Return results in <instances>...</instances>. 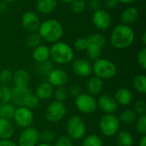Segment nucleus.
Masks as SVG:
<instances>
[{"label": "nucleus", "instance_id": "2f4dec72", "mask_svg": "<svg viewBox=\"0 0 146 146\" xmlns=\"http://www.w3.org/2000/svg\"><path fill=\"white\" fill-rule=\"evenodd\" d=\"M38 139L44 144L50 145L52 142L55 141L56 135L52 131L45 129V130H42L40 133H38Z\"/></svg>", "mask_w": 146, "mask_h": 146}, {"label": "nucleus", "instance_id": "5fc2aeb1", "mask_svg": "<svg viewBox=\"0 0 146 146\" xmlns=\"http://www.w3.org/2000/svg\"><path fill=\"white\" fill-rule=\"evenodd\" d=\"M36 146H51L49 144H44V143H40V144H38Z\"/></svg>", "mask_w": 146, "mask_h": 146}, {"label": "nucleus", "instance_id": "c9c22d12", "mask_svg": "<svg viewBox=\"0 0 146 146\" xmlns=\"http://www.w3.org/2000/svg\"><path fill=\"white\" fill-rule=\"evenodd\" d=\"M42 38L40 37V35L38 33H37L36 32L35 33H30L27 39H26V44L28 47L30 48H36L37 46L40 45V42H41Z\"/></svg>", "mask_w": 146, "mask_h": 146}, {"label": "nucleus", "instance_id": "c03bdc74", "mask_svg": "<svg viewBox=\"0 0 146 146\" xmlns=\"http://www.w3.org/2000/svg\"><path fill=\"white\" fill-rule=\"evenodd\" d=\"M74 47L78 50H86L87 47V40L85 38H79L74 41Z\"/></svg>", "mask_w": 146, "mask_h": 146}, {"label": "nucleus", "instance_id": "ea45409f", "mask_svg": "<svg viewBox=\"0 0 146 146\" xmlns=\"http://www.w3.org/2000/svg\"><path fill=\"white\" fill-rule=\"evenodd\" d=\"M39 104V99L38 98V97L35 94H30L29 97L27 98L26 103H25V107L28 108L29 110H33L35 109L36 107H38Z\"/></svg>", "mask_w": 146, "mask_h": 146}, {"label": "nucleus", "instance_id": "20e7f679", "mask_svg": "<svg viewBox=\"0 0 146 146\" xmlns=\"http://www.w3.org/2000/svg\"><path fill=\"white\" fill-rule=\"evenodd\" d=\"M116 71L117 68L115 63L108 59L98 58L94 61L92 65V72L95 76L101 80L112 79L116 74Z\"/></svg>", "mask_w": 146, "mask_h": 146}, {"label": "nucleus", "instance_id": "f8f14e48", "mask_svg": "<svg viewBox=\"0 0 146 146\" xmlns=\"http://www.w3.org/2000/svg\"><path fill=\"white\" fill-rule=\"evenodd\" d=\"M97 105L105 114H115L118 109L115 98L109 94L101 95L97 100Z\"/></svg>", "mask_w": 146, "mask_h": 146}, {"label": "nucleus", "instance_id": "6e6d98bb", "mask_svg": "<svg viewBox=\"0 0 146 146\" xmlns=\"http://www.w3.org/2000/svg\"><path fill=\"white\" fill-rule=\"evenodd\" d=\"M62 2H64V3H71L73 0H61Z\"/></svg>", "mask_w": 146, "mask_h": 146}, {"label": "nucleus", "instance_id": "7ed1b4c3", "mask_svg": "<svg viewBox=\"0 0 146 146\" xmlns=\"http://www.w3.org/2000/svg\"><path fill=\"white\" fill-rule=\"evenodd\" d=\"M50 57L58 64H68L74 58V51L68 44L56 42L50 49Z\"/></svg>", "mask_w": 146, "mask_h": 146}, {"label": "nucleus", "instance_id": "4c0bfd02", "mask_svg": "<svg viewBox=\"0 0 146 146\" xmlns=\"http://www.w3.org/2000/svg\"><path fill=\"white\" fill-rule=\"evenodd\" d=\"M13 80V73L9 69H3L0 72V84L8 86L12 82Z\"/></svg>", "mask_w": 146, "mask_h": 146}, {"label": "nucleus", "instance_id": "0eeeda50", "mask_svg": "<svg viewBox=\"0 0 146 146\" xmlns=\"http://www.w3.org/2000/svg\"><path fill=\"white\" fill-rule=\"evenodd\" d=\"M67 114V107L62 102L53 101L46 108L45 118L48 121L56 123L61 121Z\"/></svg>", "mask_w": 146, "mask_h": 146}, {"label": "nucleus", "instance_id": "c85d7f7f", "mask_svg": "<svg viewBox=\"0 0 146 146\" xmlns=\"http://www.w3.org/2000/svg\"><path fill=\"white\" fill-rule=\"evenodd\" d=\"M133 85L134 89L140 94L146 93V76L145 74H138L134 77Z\"/></svg>", "mask_w": 146, "mask_h": 146}, {"label": "nucleus", "instance_id": "6ab92c4d", "mask_svg": "<svg viewBox=\"0 0 146 146\" xmlns=\"http://www.w3.org/2000/svg\"><path fill=\"white\" fill-rule=\"evenodd\" d=\"M104 87V82L103 80L97 76H92L89 79L87 85H86V89L88 92V94L92 96H96L101 93L102 90Z\"/></svg>", "mask_w": 146, "mask_h": 146}, {"label": "nucleus", "instance_id": "1a4fd4ad", "mask_svg": "<svg viewBox=\"0 0 146 146\" xmlns=\"http://www.w3.org/2000/svg\"><path fill=\"white\" fill-rule=\"evenodd\" d=\"M33 119L34 116L32 110H29L25 106L17 107L13 117V121L15 125L22 129L31 127L33 122Z\"/></svg>", "mask_w": 146, "mask_h": 146}, {"label": "nucleus", "instance_id": "3c124183", "mask_svg": "<svg viewBox=\"0 0 146 146\" xmlns=\"http://www.w3.org/2000/svg\"><path fill=\"white\" fill-rule=\"evenodd\" d=\"M139 146H146V135L142 136V138L139 140Z\"/></svg>", "mask_w": 146, "mask_h": 146}, {"label": "nucleus", "instance_id": "cd10ccee", "mask_svg": "<svg viewBox=\"0 0 146 146\" xmlns=\"http://www.w3.org/2000/svg\"><path fill=\"white\" fill-rule=\"evenodd\" d=\"M120 121L125 123V124H133L136 121L138 118V115L135 113L133 110H123L120 116L118 117Z\"/></svg>", "mask_w": 146, "mask_h": 146}, {"label": "nucleus", "instance_id": "39448f33", "mask_svg": "<svg viewBox=\"0 0 146 146\" xmlns=\"http://www.w3.org/2000/svg\"><path fill=\"white\" fill-rule=\"evenodd\" d=\"M99 130L105 137H113L119 132L121 121L115 114H105L99 121Z\"/></svg>", "mask_w": 146, "mask_h": 146}, {"label": "nucleus", "instance_id": "37998d69", "mask_svg": "<svg viewBox=\"0 0 146 146\" xmlns=\"http://www.w3.org/2000/svg\"><path fill=\"white\" fill-rule=\"evenodd\" d=\"M137 61L139 65L143 68L145 69L146 68V48H143L137 56Z\"/></svg>", "mask_w": 146, "mask_h": 146}, {"label": "nucleus", "instance_id": "a878e982", "mask_svg": "<svg viewBox=\"0 0 146 146\" xmlns=\"http://www.w3.org/2000/svg\"><path fill=\"white\" fill-rule=\"evenodd\" d=\"M53 69H54V65L52 62L49 60L43 62H38L35 67V72L42 77H47Z\"/></svg>", "mask_w": 146, "mask_h": 146}, {"label": "nucleus", "instance_id": "79ce46f5", "mask_svg": "<svg viewBox=\"0 0 146 146\" xmlns=\"http://www.w3.org/2000/svg\"><path fill=\"white\" fill-rule=\"evenodd\" d=\"M137 115H145L146 113V104L143 100H138L134 104V110Z\"/></svg>", "mask_w": 146, "mask_h": 146}, {"label": "nucleus", "instance_id": "f3484780", "mask_svg": "<svg viewBox=\"0 0 146 146\" xmlns=\"http://www.w3.org/2000/svg\"><path fill=\"white\" fill-rule=\"evenodd\" d=\"M114 98L118 105L127 106L132 103L133 94L129 89H127L126 87H121V88L117 89Z\"/></svg>", "mask_w": 146, "mask_h": 146}, {"label": "nucleus", "instance_id": "bf43d9fd", "mask_svg": "<svg viewBox=\"0 0 146 146\" xmlns=\"http://www.w3.org/2000/svg\"><path fill=\"white\" fill-rule=\"evenodd\" d=\"M84 1H86V0H84Z\"/></svg>", "mask_w": 146, "mask_h": 146}, {"label": "nucleus", "instance_id": "13d9d810", "mask_svg": "<svg viewBox=\"0 0 146 146\" xmlns=\"http://www.w3.org/2000/svg\"><path fill=\"white\" fill-rule=\"evenodd\" d=\"M1 106H2V104H0V112H1Z\"/></svg>", "mask_w": 146, "mask_h": 146}, {"label": "nucleus", "instance_id": "09e8293b", "mask_svg": "<svg viewBox=\"0 0 146 146\" xmlns=\"http://www.w3.org/2000/svg\"><path fill=\"white\" fill-rule=\"evenodd\" d=\"M0 146H18L17 144L15 142L11 141L10 139H4V140H0Z\"/></svg>", "mask_w": 146, "mask_h": 146}, {"label": "nucleus", "instance_id": "8fccbe9b", "mask_svg": "<svg viewBox=\"0 0 146 146\" xmlns=\"http://www.w3.org/2000/svg\"><path fill=\"white\" fill-rule=\"evenodd\" d=\"M6 9H7L6 3L3 1L0 2V13H3L4 11H6Z\"/></svg>", "mask_w": 146, "mask_h": 146}, {"label": "nucleus", "instance_id": "ddd939ff", "mask_svg": "<svg viewBox=\"0 0 146 146\" xmlns=\"http://www.w3.org/2000/svg\"><path fill=\"white\" fill-rule=\"evenodd\" d=\"M111 16L104 9H98L94 11L92 15V22L99 30H107L111 26Z\"/></svg>", "mask_w": 146, "mask_h": 146}, {"label": "nucleus", "instance_id": "864d4df0", "mask_svg": "<svg viewBox=\"0 0 146 146\" xmlns=\"http://www.w3.org/2000/svg\"><path fill=\"white\" fill-rule=\"evenodd\" d=\"M142 42H143V44H146V33L145 32H144V33H143V36H142Z\"/></svg>", "mask_w": 146, "mask_h": 146}, {"label": "nucleus", "instance_id": "7c9ffc66", "mask_svg": "<svg viewBox=\"0 0 146 146\" xmlns=\"http://www.w3.org/2000/svg\"><path fill=\"white\" fill-rule=\"evenodd\" d=\"M81 146H103V142L98 135L90 134L84 138Z\"/></svg>", "mask_w": 146, "mask_h": 146}, {"label": "nucleus", "instance_id": "f257e3e1", "mask_svg": "<svg viewBox=\"0 0 146 146\" xmlns=\"http://www.w3.org/2000/svg\"><path fill=\"white\" fill-rule=\"evenodd\" d=\"M134 32L128 26L120 24L115 27L110 36L111 45L117 50H123L128 48L134 40Z\"/></svg>", "mask_w": 146, "mask_h": 146}, {"label": "nucleus", "instance_id": "2eb2a0df", "mask_svg": "<svg viewBox=\"0 0 146 146\" xmlns=\"http://www.w3.org/2000/svg\"><path fill=\"white\" fill-rule=\"evenodd\" d=\"M74 73L82 78H86L91 75L92 73V65L91 62L84 58H78L74 61L72 64Z\"/></svg>", "mask_w": 146, "mask_h": 146}, {"label": "nucleus", "instance_id": "de8ad7c7", "mask_svg": "<svg viewBox=\"0 0 146 146\" xmlns=\"http://www.w3.org/2000/svg\"><path fill=\"white\" fill-rule=\"evenodd\" d=\"M118 0H105L104 4L107 8L109 9H114L117 6L118 4Z\"/></svg>", "mask_w": 146, "mask_h": 146}, {"label": "nucleus", "instance_id": "412c9836", "mask_svg": "<svg viewBox=\"0 0 146 146\" xmlns=\"http://www.w3.org/2000/svg\"><path fill=\"white\" fill-rule=\"evenodd\" d=\"M14 132L15 128L10 121L0 117V140L11 139Z\"/></svg>", "mask_w": 146, "mask_h": 146}, {"label": "nucleus", "instance_id": "4468645a", "mask_svg": "<svg viewBox=\"0 0 146 146\" xmlns=\"http://www.w3.org/2000/svg\"><path fill=\"white\" fill-rule=\"evenodd\" d=\"M22 27L30 33H35L40 26L39 18L33 11H27L21 16Z\"/></svg>", "mask_w": 146, "mask_h": 146}, {"label": "nucleus", "instance_id": "bb28decb", "mask_svg": "<svg viewBox=\"0 0 146 146\" xmlns=\"http://www.w3.org/2000/svg\"><path fill=\"white\" fill-rule=\"evenodd\" d=\"M16 107L12 103H5L3 104L1 106V112H0V117L6 119L8 121L13 120L15 112Z\"/></svg>", "mask_w": 146, "mask_h": 146}, {"label": "nucleus", "instance_id": "4be33fe9", "mask_svg": "<svg viewBox=\"0 0 146 146\" xmlns=\"http://www.w3.org/2000/svg\"><path fill=\"white\" fill-rule=\"evenodd\" d=\"M139 18V11L134 7H128L126 8L121 15V21L122 24L129 25L135 22Z\"/></svg>", "mask_w": 146, "mask_h": 146}, {"label": "nucleus", "instance_id": "b1692460", "mask_svg": "<svg viewBox=\"0 0 146 146\" xmlns=\"http://www.w3.org/2000/svg\"><path fill=\"white\" fill-rule=\"evenodd\" d=\"M115 136V144L117 146H133V137L127 131H120Z\"/></svg>", "mask_w": 146, "mask_h": 146}, {"label": "nucleus", "instance_id": "72a5a7b5", "mask_svg": "<svg viewBox=\"0 0 146 146\" xmlns=\"http://www.w3.org/2000/svg\"><path fill=\"white\" fill-rule=\"evenodd\" d=\"M53 97L56 101L63 103L68 97V89L65 86L56 87V89H54V92H53Z\"/></svg>", "mask_w": 146, "mask_h": 146}, {"label": "nucleus", "instance_id": "4d7b16f0", "mask_svg": "<svg viewBox=\"0 0 146 146\" xmlns=\"http://www.w3.org/2000/svg\"><path fill=\"white\" fill-rule=\"evenodd\" d=\"M3 2H5V3H12V2H14L15 0H3Z\"/></svg>", "mask_w": 146, "mask_h": 146}, {"label": "nucleus", "instance_id": "5701e85b", "mask_svg": "<svg viewBox=\"0 0 146 146\" xmlns=\"http://www.w3.org/2000/svg\"><path fill=\"white\" fill-rule=\"evenodd\" d=\"M32 55L37 63L43 62L50 59V49L45 45H38L33 49Z\"/></svg>", "mask_w": 146, "mask_h": 146}, {"label": "nucleus", "instance_id": "f704fd0d", "mask_svg": "<svg viewBox=\"0 0 146 146\" xmlns=\"http://www.w3.org/2000/svg\"><path fill=\"white\" fill-rule=\"evenodd\" d=\"M11 98V88L9 86L0 84V104L9 103Z\"/></svg>", "mask_w": 146, "mask_h": 146}, {"label": "nucleus", "instance_id": "49530a36", "mask_svg": "<svg viewBox=\"0 0 146 146\" xmlns=\"http://www.w3.org/2000/svg\"><path fill=\"white\" fill-rule=\"evenodd\" d=\"M89 6L91 9H93L94 11L100 9L101 8V3L99 0H90L89 2Z\"/></svg>", "mask_w": 146, "mask_h": 146}, {"label": "nucleus", "instance_id": "dca6fc26", "mask_svg": "<svg viewBox=\"0 0 146 146\" xmlns=\"http://www.w3.org/2000/svg\"><path fill=\"white\" fill-rule=\"evenodd\" d=\"M47 81L53 87L64 86L68 82V74L61 68H54L47 76Z\"/></svg>", "mask_w": 146, "mask_h": 146}, {"label": "nucleus", "instance_id": "f03ea898", "mask_svg": "<svg viewBox=\"0 0 146 146\" xmlns=\"http://www.w3.org/2000/svg\"><path fill=\"white\" fill-rule=\"evenodd\" d=\"M63 28L60 22L55 19L46 20L38 27V34L41 38L48 43H56L62 38Z\"/></svg>", "mask_w": 146, "mask_h": 146}, {"label": "nucleus", "instance_id": "393cba45", "mask_svg": "<svg viewBox=\"0 0 146 146\" xmlns=\"http://www.w3.org/2000/svg\"><path fill=\"white\" fill-rule=\"evenodd\" d=\"M56 6V0H38L37 9L42 14L52 12Z\"/></svg>", "mask_w": 146, "mask_h": 146}, {"label": "nucleus", "instance_id": "6e6552de", "mask_svg": "<svg viewBox=\"0 0 146 146\" xmlns=\"http://www.w3.org/2000/svg\"><path fill=\"white\" fill-rule=\"evenodd\" d=\"M75 106L80 112L85 115H91L98 108L97 100L88 93H81L75 98Z\"/></svg>", "mask_w": 146, "mask_h": 146}, {"label": "nucleus", "instance_id": "58836bf2", "mask_svg": "<svg viewBox=\"0 0 146 146\" xmlns=\"http://www.w3.org/2000/svg\"><path fill=\"white\" fill-rule=\"evenodd\" d=\"M71 9L75 14H81L86 9V2L84 0H73L71 2Z\"/></svg>", "mask_w": 146, "mask_h": 146}, {"label": "nucleus", "instance_id": "c756f323", "mask_svg": "<svg viewBox=\"0 0 146 146\" xmlns=\"http://www.w3.org/2000/svg\"><path fill=\"white\" fill-rule=\"evenodd\" d=\"M86 50L88 57L91 60L95 61V60H97V59H98L100 57L102 49L99 46L96 45V44L87 43V47H86Z\"/></svg>", "mask_w": 146, "mask_h": 146}, {"label": "nucleus", "instance_id": "a211bd4d", "mask_svg": "<svg viewBox=\"0 0 146 146\" xmlns=\"http://www.w3.org/2000/svg\"><path fill=\"white\" fill-rule=\"evenodd\" d=\"M53 92L54 87L48 81H44L37 87L35 95L39 100H47L53 96Z\"/></svg>", "mask_w": 146, "mask_h": 146}, {"label": "nucleus", "instance_id": "9b49d317", "mask_svg": "<svg viewBox=\"0 0 146 146\" xmlns=\"http://www.w3.org/2000/svg\"><path fill=\"white\" fill-rule=\"evenodd\" d=\"M31 91L27 86H15L11 88V98L12 104L15 106L21 107L25 105L27 98L31 94Z\"/></svg>", "mask_w": 146, "mask_h": 146}, {"label": "nucleus", "instance_id": "a18cd8bd", "mask_svg": "<svg viewBox=\"0 0 146 146\" xmlns=\"http://www.w3.org/2000/svg\"><path fill=\"white\" fill-rule=\"evenodd\" d=\"M68 95L72 96L73 98H77L82 93V90L79 85L74 84L68 89Z\"/></svg>", "mask_w": 146, "mask_h": 146}, {"label": "nucleus", "instance_id": "423d86ee", "mask_svg": "<svg viewBox=\"0 0 146 146\" xmlns=\"http://www.w3.org/2000/svg\"><path fill=\"white\" fill-rule=\"evenodd\" d=\"M67 136L72 140H79L85 137L86 134V124L84 120L78 115L71 116L66 125Z\"/></svg>", "mask_w": 146, "mask_h": 146}, {"label": "nucleus", "instance_id": "603ef678", "mask_svg": "<svg viewBox=\"0 0 146 146\" xmlns=\"http://www.w3.org/2000/svg\"><path fill=\"white\" fill-rule=\"evenodd\" d=\"M135 0H118V2L121 3H125V4H128V3H131L133 2H134Z\"/></svg>", "mask_w": 146, "mask_h": 146}, {"label": "nucleus", "instance_id": "e433bc0d", "mask_svg": "<svg viewBox=\"0 0 146 146\" xmlns=\"http://www.w3.org/2000/svg\"><path fill=\"white\" fill-rule=\"evenodd\" d=\"M136 131L139 134L144 136L146 135V115H139L136 120Z\"/></svg>", "mask_w": 146, "mask_h": 146}, {"label": "nucleus", "instance_id": "473e14b6", "mask_svg": "<svg viewBox=\"0 0 146 146\" xmlns=\"http://www.w3.org/2000/svg\"><path fill=\"white\" fill-rule=\"evenodd\" d=\"M86 40H87V43L96 44V45L99 46L101 49H103L106 44L105 38L102 34H99V33H94V34L90 35L86 38Z\"/></svg>", "mask_w": 146, "mask_h": 146}, {"label": "nucleus", "instance_id": "9d476101", "mask_svg": "<svg viewBox=\"0 0 146 146\" xmlns=\"http://www.w3.org/2000/svg\"><path fill=\"white\" fill-rule=\"evenodd\" d=\"M38 132L34 127H29L24 128L18 138V146H36L38 145Z\"/></svg>", "mask_w": 146, "mask_h": 146}, {"label": "nucleus", "instance_id": "a19ab883", "mask_svg": "<svg viewBox=\"0 0 146 146\" xmlns=\"http://www.w3.org/2000/svg\"><path fill=\"white\" fill-rule=\"evenodd\" d=\"M54 146H73V140L68 136L62 135L56 140Z\"/></svg>", "mask_w": 146, "mask_h": 146}, {"label": "nucleus", "instance_id": "aec40b11", "mask_svg": "<svg viewBox=\"0 0 146 146\" xmlns=\"http://www.w3.org/2000/svg\"><path fill=\"white\" fill-rule=\"evenodd\" d=\"M15 86H27L30 82V75L25 69H17L13 73V80Z\"/></svg>", "mask_w": 146, "mask_h": 146}]
</instances>
